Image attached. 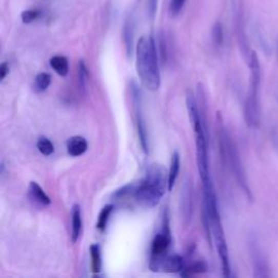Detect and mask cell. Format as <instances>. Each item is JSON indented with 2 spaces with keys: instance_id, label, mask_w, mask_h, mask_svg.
Returning a JSON list of instances; mask_svg holds the SVG:
<instances>
[{
  "instance_id": "6da1fadb",
  "label": "cell",
  "mask_w": 278,
  "mask_h": 278,
  "mask_svg": "<svg viewBox=\"0 0 278 278\" xmlns=\"http://www.w3.org/2000/svg\"><path fill=\"white\" fill-rule=\"evenodd\" d=\"M136 69L143 86L155 91L161 85V73L156 46L152 35H145L136 45Z\"/></svg>"
},
{
  "instance_id": "7a4b0ae2",
  "label": "cell",
  "mask_w": 278,
  "mask_h": 278,
  "mask_svg": "<svg viewBox=\"0 0 278 278\" xmlns=\"http://www.w3.org/2000/svg\"><path fill=\"white\" fill-rule=\"evenodd\" d=\"M169 189V173L161 164H151L145 177L137 184L135 200L139 206L150 209L159 205Z\"/></svg>"
},
{
  "instance_id": "3957f363",
  "label": "cell",
  "mask_w": 278,
  "mask_h": 278,
  "mask_svg": "<svg viewBox=\"0 0 278 278\" xmlns=\"http://www.w3.org/2000/svg\"><path fill=\"white\" fill-rule=\"evenodd\" d=\"M216 122H217V133H219V143H220V150L222 154V159L224 163L227 164L231 174H233L234 178L236 180L238 186L243 192L246 194L248 200L252 201L253 196L251 188L247 178V174L245 171V166L243 164L242 157H240L238 148L234 143L233 138L228 134L227 129L223 123V118H222L220 112L216 115Z\"/></svg>"
},
{
  "instance_id": "277c9868",
  "label": "cell",
  "mask_w": 278,
  "mask_h": 278,
  "mask_svg": "<svg viewBox=\"0 0 278 278\" xmlns=\"http://www.w3.org/2000/svg\"><path fill=\"white\" fill-rule=\"evenodd\" d=\"M202 216H206L210 221L212 239L214 240L217 253L221 260L222 272L224 277H230V261L228 247L224 235V229L222 226V221L219 210V203L215 192H211L203 196L202 201Z\"/></svg>"
},
{
  "instance_id": "5b68a950",
  "label": "cell",
  "mask_w": 278,
  "mask_h": 278,
  "mask_svg": "<svg viewBox=\"0 0 278 278\" xmlns=\"http://www.w3.org/2000/svg\"><path fill=\"white\" fill-rule=\"evenodd\" d=\"M248 62L250 68V84L245 103L244 114L248 127L256 129L259 128L261 123L260 90H261L262 70L260 60H259L256 52L251 51Z\"/></svg>"
},
{
  "instance_id": "8992f818",
  "label": "cell",
  "mask_w": 278,
  "mask_h": 278,
  "mask_svg": "<svg viewBox=\"0 0 278 278\" xmlns=\"http://www.w3.org/2000/svg\"><path fill=\"white\" fill-rule=\"evenodd\" d=\"M172 244V236L170 230V223L168 212L163 217L162 229L159 234H156L151 243L150 248V262L149 267L152 272H159L161 270L164 259L168 256L169 248Z\"/></svg>"
},
{
  "instance_id": "52a82bcc",
  "label": "cell",
  "mask_w": 278,
  "mask_h": 278,
  "mask_svg": "<svg viewBox=\"0 0 278 278\" xmlns=\"http://www.w3.org/2000/svg\"><path fill=\"white\" fill-rule=\"evenodd\" d=\"M250 256H251V263L253 268V276L254 277H270V266L264 255L263 250L259 246L255 239H251L249 243Z\"/></svg>"
},
{
  "instance_id": "ba28073f",
  "label": "cell",
  "mask_w": 278,
  "mask_h": 278,
  "mask_svg": "<svg viewBox=\"0 0 278 278\" xmlns=\"http://www.w3.org/2000/svg\"><path fill=\"white\" fill-rule=\"evenodd\" d=\"M141 92L138 91L137 88H134V100L136 104V122H137V131L139 142H141L143 150L146 154L149 153V136H148V128L145 122V118L142 112L141 107Z\"/></svg>"
},
{
  "instance_id": "9c48e42d",
  "label": "cell",
  "mask_w": 278,
  "mask_h": 278,
  "mask_svg": "<svg viewBox=\"0 0 278 278\" xmlns=\"http://www.w3.org/2000/svg\"><path fill=\"white\" fill-rule=\"evenodd\" d=\"M123 41L128 58H132L135 48V18L133 14H128L123 26Z\"/></svg>"
},
{
  "instance_id": "30bf717a",
  "label": "cell",
  "mask_w": 278,
  "mask_h": 278,
  "mask_svg": "<svg viewBox=\"0 0 278 278\" xmlns=\"http://www.w3.org/2000/svg\"><path fill=\"white\" fill-rule=\"evenodd\" d=\"M88 143L84 137L82 136H73L67 143L68 153L72 156H80L87 151Z\"/></svg>"
},
{
  "instance_id": "8fae6325",
  "label": "cell",
  "mask_w": 278,
  "mask_h": 278,
  "mask_svg": "<svg viewBox=\"0 0 278 278\" xmlns=\"http://www.w3.org/2000/svg\"><path fill=\"white\" fill-rule=\"evenodd\" d=\"M29 196L32 201L41 206H49L51 203L48 194L44 191V189L36 182H31L29 185Z\"/></svg>"
},
{
  "instance_id": "7c38bea8",
  "label": "cell",
  "mask_w": 278,
  "mask_h": 278,
  "mask_svg": "<svg viewBox=\"0 0 278 278\" xmlns=\"http://www.w3.org/2000/svg\"><path fill=\"white\" fill-rule=\"evenodd\" d=\"M71 220H72V230H71V240L73 244H75L82 233V213L81 207L78 205H74L72 207L71 212Z\"/></svg>"
},
{
  "instance_id": "4fadbf2b",
  "label": "cell",
  "mask_w": 278,
  "mask_h": 278,
  "mask_svg": "<svg viewBox=\"0 0 278 278\" xmlns=\"http://www.w3.org/2000/svg\"><path fill=\"white\" fill-rule=\"evenodd\" d=\"M185 268L184 264V259L178 255V254H173V255H168L162 263L161 270L168 273H178L183 272Z\"/></svg>"
},
{
  "instance_id": "5bb4252c",
  "label": "cell",
  "mask_w": 278,
  "mask_h": 278,
  "mask_svg": "<svg viewBox=\"0 0 278 278\" xmlns=\"http://www.w3.org/2000/svg\"><path fill=\"white\" fill-rule=\"evenodd\" d=\"M180 168H181L180 153L178 152H174L173 155H172L171 166H170V171H169V190L170 191L173 189L176 181H177Z\"/></svg>"
},
{
  "instance_id": "9a60e30c",
  "label": "cell",
  "mask_w": 278,
  "mask_h": 278,
  "mask_svg": "<svg viewBox=\"0 0 278 278\" xmlns=\"http://www.w3.org/2000/svg\"><path fill=\"white\" fill-rule=\"evenodd\" d=\"M50 67L60 76H66L69 73V61L63 55H54L50 59Z\"/></svg>"
},
{
  "instance_id": "2e32d148",
  "label": "cell",
  "mask_w": 278,
  "mask_h": 278,
  "mask_svg": "<svg viewBox=\"0 0 278 278\" xmlns=\"http://www.w3.org/2000/svg\"><path fill=\"white\" fill-rule=\"evenodd\" d=\"M136 189H137V184H134V183L127 184V185H125V186L115 190L112 194V198L115 201H122V200H125L129 197L135 198Z\"/></svg>"
},
{
  "instance_id": "e0dca14e",
  "label": "cell",
  "mask_w": 278,
  "mask_h": 278,
  "mask_svg": "<svg viewBox=\"0 0 278 278\" xmlns=\"http://www.w3.org/2000/svg\"><path fill=\"white\" fill-rule=\"evenodd\" d=\"M90 257H91V270L95 274H99L103 266V260H101V250L98 244L90 246Z\"/></svg>"
},
{
  "instance_id": "ac0fdd59",
  "label": "cell",
  "mask_w": 278,
  "mask_h": 278,
  "mask_svg": "<svg viewBox=\"0 0 278 278\" xmlns=\"http://www.w3.org/2000/svg\"><path fill=\"white\" fill-rule=\"evenodd\" d=\"M183 199H182V202H183V212H184V215L186 216V219H190L191 216V213H192V198H191V194H192V190L190 189L189 185L186 184L185 185V187L183 188Z\"/></svg>"
},
{
  "instance_id": "d6986e66",
  "label": "cell",
  "mask_w": 278,
  "mask_h": 278,
  "mask_svg": "<svg viewBox=\"0 0 278 278\" xmlns=\"http://www.w3.org/2000/svg\"><path fill=\"white\" fill-rule=\"evenodd\" d=\"M113 210H114V207L112 205H107L103 208V210L100 211L98 221H97V225H96L97 229L100 231V233H103V231L106 230L109 219H110L111 214H112Z\"/></svg>"
},
{
  "instance_id": "ffe728a7",
  "label": "cell",
  "mask_w": 278,
  "mask_h": 278,
  "mask_svg": "<svg viewBox=\"0 0 278 278\" xmlns=\"http://www.w3.org/2000/svg\"><path fill=\"white\" fill-rule=\"evenodd\" d=\"M51 83V75L49 73H39L37 74L35 81H34V89L36 92H43L47 90Z\"/></svg>"
},
{
  "instance_id": "44dd1931",
  "label": "cell",
  "mask_w": 278,
  "mask_h": 278,
  "mask_svg": "<svg viewBox=\"0 0 278 278\" xmlns=\"http://www.w3.org/2000/svg\"><path fill=\"white\" fill-rule=\"evenodd\" d=\"M208 271V265L206 262L203 261H197L194 262L193 264H191L188 267H185L183 272H182V276L184 277H190L196 274H201L205 273Z\"/></svg>"
},
{
  "instance_id": "7402d4cb",
  "label": "cell",
  "mask_w": 278,
  "mask_h": 278,
  "mask_svg": "<svg viewBox=\"0 0 278 278\" xmlns=\"http://www.w3.org/2000/svg\"><path fill=\"white\" fill-rule=\"evenodd\" d=\"M36 146L39 152L46 156L51 155L54 152V146L50 139H48L47 137H39Z\"/></svg>"
},
{
  "instance_id": "603a6c76",
  "label": "cell",
  "mask_w": 278,
  "mask_h": 278,
  "mask_svg": "<svg viewBox=\"0 0 278 278\" xmlns=\"http://www.w3.org/2000/svg\"><path fill=\"white\" fill-rule=\"evenodd\" d=\"M211 37H212V42L217 47L223 44L224 41V33H223V26L220 22H216L212 27V32H211Z\"/></svg>"
},
{
  "instance_id": "cb8c5ba5",
  "label": "cell",
  "mask_w": 278,
  "mask_h": 278,
  "mask_svg": "<svg viewBox=\"0 0 278 278\" xmlns=\"http://www.w3.org/2000/svg\"><path fill=\"white\" fill-rule=\"evenodd\" d=\"M77 74H78V85L83 91H85L86 85H87V78H88V71L85 66V63L83 60L80 61L78 63V69H77Z\"/></svg>"
},
{
  "instance_id": "d4e9b609",
  "label": "cell",
  "mask_w": 278,
  "mask_h": 278,
  "mask_svg": "<svg viewBox=\"0 0 278 278\" xmlns=\"http://www.w3.org/2000/svg\"><path fill=\"white\" fill-rule=\"evenodd\" d=\"M42 12L37 9H29V10H24L21 13V20L24 24H31L34 21L38 20Z\"/></svg>"
},
{
  "instance_id": "484cf974",
  "label": "cell",
  "mask_w": 278,
  "mask_h": 278,
  "mask_svg": "<svg viewBox=\"0 0 278 278\" xmlns=\"http://www.w3.org/2000/svg\"><path fill=\"white\" fill-rule=\"evenodd\" d=\"M185 4H186V0H171L169 6L170 15L172 17L177 16L182 12Z\"/></svg>"
},
{
  "instance_id": "4316f807",
  "label": "cell",
  "mask_w": 278,
  "mask_h": 278,
  "mask_svg": "<svg viewBox=\"0 0 278 278\" xmlns=\"http://www.w3.org/2000/svg\"><path fill=\"white\" fill-rule=\"evenodd\" d=\"M157 9V0H147V13L151 20L154 17Z\"/></svg>"
},
{
  "instance_id": "83f0119b",
  "label": "cell",
  "mask_w": 278,
  "mask_h": 278,
  "mask_svg": "<svg viewBox=\"0 0 278 278\" xmlns=\"http://www.w3.org/2000/svg\"><path fill=\"white\" fill-rule=\"evenodd\" d=\"M9 71H10V69H9V63L7 61L3 62L2 66H0V81H4L6 78V76L9 74Z\"/></svg>"
},
{
  "instance_id": "f1b7e54d",
  "label": "cell",
  "mask_w": 278,
  "mask_h": 278,
  "mask_svg": "<svg viewBox=\"0 0 278 278\" xmlns=\"http://www.w3.org/2000/svg\"><path fill=\"white\" fill-rule=\"evenodd\" d=\"M277 53H278V46H277Z\"/></svg>"
}]
</instances>
